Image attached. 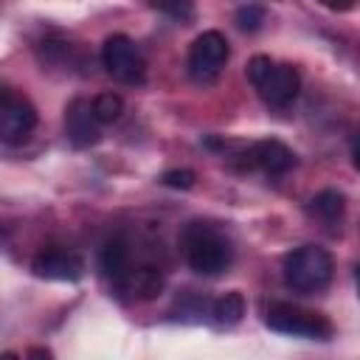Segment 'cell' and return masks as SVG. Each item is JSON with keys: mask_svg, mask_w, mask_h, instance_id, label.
<instances>
[{"mask_svg": "<svg viewBox=\"0 0 360 360\" xmlns=\"http://www.w3.org/2000/svg\"><path fill=\"white\" fill-rule=\"evenodd\" d=\"M183 250H186V262L194 273L200 276H219L222 270H228L231 259H233V248L228 242V236L222 231H217L208 222H188L183 231Z\"/></svg>", "mask_w": 360, "mask_h": 360, "instance_id": "obj_1", "label": "cell"}, {"mask_svg": "<svg viewBox=\"0 0 360 360\" xmlns=\"http://www.w3.org/2000/svg\"><path fill=\"white\" fill-rule=\"evenodd\" d=\"M332 273H335V262L329 250L318 245H301L284 256V284L292 292L301 295L321 292L329 287Z\"/></svg>", "mask_w": 360, "mask_h": 360, "instance_id": "obj_2", "label": "cell"}, {"mask_svg": "<svg viewBox=\"0 0 360 360\" xmlns=\"http://www.w3.org/2000/svg\"><path fill=\"white\" fill-rule=\"evenodd\" d=\"M248 79L256 87V93L262 96L264 104L270 107H290L298 98L301 90V76L292 65L284 62H273L270 56L259 53L248 62Z\"/></svg>", "mask_w": 360, "mask_h": 360, "instance_id": "obj_3", "label": "cell"}, {"mask_svg": "<svg viewBox=\"0 0 360 360\" xmlns=\"http://www.w3.org/2000/svg\"><path fill=\"white\" fill-rule=\"evenodd\" d=\"M264 323L281 335H295V338H309V340L332 338V323L321 312H312V309H304L287 301H273L264 312Z\"/></svg>", "mask_w": 360, "mask_h": 360, "instance_id": "obj_4", "label": "cell"}, {"mask_svg": "<svg viewBox=\"0 0 360 360\" xmlns=\"http://www.w3.org/2000/svg\"><path fill=\"white\" fill-rule=\"evenodd\" d=\"M101 65L112 79H118L124 84H141L146 79V59H143L141 48L124 34H112L104 39Z\"/></svg>", "mask_w": 360, "mask_h": 360, "instance_id": "obj_5", "label": "cell"}, {"mask_svg": "<svg viewBox=\"0 0 360 360\" xmlns=\"http://www.w3.org/2000/svg\"><path fill=\"white\" fill-rule=\"evenodd\" d=\"M228 56H231L228 39L219 31H202L188 48V59H186L188 76L200 84H208L222 73Z\"/></svg>", "mask_w": 360, "mask_h": 360, "instance_id": "obj_6", "label": "cell"}, {"mask_svg": "<svg viewBox=\"0 0 360 360\" xmlns=\"http://www.w3.org/2000/svg\"><path fill=\"white\" fill-rule=\"evenodd\" d=\"M37 127L34 104L11 90L0 87V141L3 143H22Z\"/></svg>", "mask_w": 360, "mask_h": 360, "instance_id": "obj_7", "label": "cell"}, {"mask_svg": "<svg viewBox=\"0 0 360 360\" xmlns=\"http://www.w3.org/2000/svg\"><path fill=\"white\" fill-rule=\"evenodd\" d=\"M245 166L248 169H262L264 174L270 177H278L284 172H290L295 166V155L287 143L276 141V138H267V141H256L245 155Z\"/></svg>", "mask_w": 360, "mask_h": 360, "instance_id": "obj_8", "label": "cell"}, {"mask_svg": "<svg viewBox=\"0 0 360 360\" xmlns=\"http://www.w3.org/2000/svg\"><path fill=\"white\" fill-rule=\"evenodd\" d=\"M98 118L93 115V104L87 98H73L65 110V132L70 138L73 146L84 149V146H93L98 143L101 138V129H98Z\"/></svg>", "mask_w": 360, "mask_h": 360, "instance_id": "obj_9", "label": "cell"}, {"mask_svg": "<svg viewBox=\"0 0 360 360\" xmlns=\"http://www.w3.org/2000/svg\"><path fill=\"white\" fill-rule=\"evenodd\" d=\"M31 270H34V276H39V278L76 281V278H82V273H84V262H82L76 253H70V250L51 248V250H42V253L34 256Z\"/></svg>", "mask_w": 360, "mask_h": 360, "instance_id": "obj_10", "label": "cell"}, {"mask_svg": "<svg viewBox=\"0 0 360 360\" xmlns=\"http://www.w3.org/2000/svg\"><path fill=\"white\" fill-rule=\"evenodd\" d=\"M307 214L315 222H321L329 233H338L340 231V222H343V214H346V197L340 191H335V188H323V191H318L309 200Z\"/></svg>", "mask_w": 360, "mask_h": 360, "instance_id": "obj_11", "label": "cell"}, {"mask_svg": "<svg viewBox=\"0 0 360 360\" xmlns=\"http://www.w3.org/2000/svg\"><path fill=\"white\" fill-rule=\"evenodd\" d=\"M98 267H101V273H104L115 287H121V281H124L127 273L132 270V267H129V245H127L124 239H110V242L101 248Z\"/></svg>", "mask_w": 360, "mask_h": 360, "instance_id": "obj_12", "label": "cell"}, {"mask_svg": "<svg viewBox=\"0 0 360 360\" xmlns=\"http://www.w3.org/2000/svg\"><path fill=\"white\" fill-rule=\"evenodd\" d=\"M118 290L132 292L135 298H155V295H160V290H163V273H160L158 267H138V270H129Z\"/></svg>", "mask_w": 360, "mask_h": 360, "instance_id": "obj_13", "label": "cell"}, {"mask_svg": "<svg viewBox=\"0 0 360 360\" xmlns=\"http://www.w3.org/2000/svg\"><path fill=\"white\" fill-rule=\"evenodd\" d=\"M211 315H214L217 326H236L242 321V315H245V298H242V292L233 290V292H225L222 298H217L214 307H211Z\"/></svg>", "mask_w": 360, "mask_h": 360, "instance_id": "obj_14", "label": "cell"}, {"mask_svg": "<svg viewBox=\"0 0 360 360\" xmlns=\"http://www.w3.org/2000/svg\"><path fill=\"white\" fill-rule=\"evenodd\" d=\"M90 104H93V115L98 118V124H112L124 112V98L118 93H101Z\"/></svg>", "mask_w": 360, "mask_h": 360, "instance_id": "obj_15", "label": "cell"}, {"mask_svg": "<svg viewBox=\"0 0 360 360\" xmlns=\"http://www.w3.org/2000/svg\"><path fill=\"white\" fill-rule=\"evenodd\" d=\"M158 11H163L166 17H174L180 22L194 17V0H149Z\"/></svg>", "mask_w": 360, "mask_h": 360, "instance_id": "obj_16", "label": "cell"}, {"mask_svg": "<svg viewBox=\"0 0 360 360\" xmlns=\"http://www.w3.org/2000/svg\"><path fill=\"white\" fill-rule=\"evenodd\" d=\"M262 22H264V8H262V6H256V3L239 6V11H236V25H239L242 31L253 34V31L262 28Z\"/></svg>", "mask_w": 360, "mask_h": 360, "instance_id": "obj_17", "label": "cell"}, {"mask_svg": "<svg viewBox=\"0 0 360 360\" xmlns=\"http://www.w3.org/2000/svg\"><path fill=\"white\" fill-rule=\"evenodd\" d=\"M160 180H163V186H169V188H191L194 180H197V174H194L191 169H169Z\"/></svg>", "mask_w": 360, "mask_h": 360, "instance_id": "obj_18", "label": "cell"}, {"mask_svg": "<svg viewBox=\"0 0 360 360\" xmlns=\"http://www.w3.org/2000/svg\"><path fill=\"white\" fill-rule=\"evenodd\" d=\"M321 6H326L332 11H352L357 6V0H321Z\"/></svg>", "mask_w": 360, "mask_h": 360, "instance_id": "obj_19", "label": "cell"}]
</instances>
